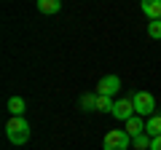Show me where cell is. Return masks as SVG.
<instances>
[{
	"instance_id": "11",
	"label": "cell",
	"mask_w": 161,
	"mask_h": 150,
	"mask_svg": "<svg viewBox=\"0 0 161 150\" xmlns=\"http://www.w3.org/2000/svg\"><path fill=\"white\" fill-rule=\"evenodd\" d=\"M97 99H99V94H80V110H97Z\"/></svg>"
},
{
	"instance_id": "13",
	"label": "cell",
	"mask_w": 161,
	"mask_h": 150,
	"mask_svg": "<svg viewBox=\"0 0 161 150\" xmlns=\"http://www.w3.org/2000/svg\"><path fill=\"white\" fill-rule=\"evenodd\" d=\"M148 38L161 40V19H158V22H148Z\"/></svg>"
},
{
	"instance_id": "6",
	"label": "cell",
	"mask_w": 161,
	"mask_h": 150,
	"mask_svg": "<svg viewBox=\"0 0 161 150\" xmlns=\"http://www.w3.org/2000/svg\"><path fill=\"white\" fill-rule=\"evenodd\" d=\"M124 131H126L132 139H134V137H140V134H145V121H142L140 115H132L126 123H124Z\"/></svg>"
},
{
	"instance_id": "3",
	"label": "cell",
	"mask_w": 161,
	"mask_h": 150,
	"mask_svg": "<svg viewBox=\"0 0 161 150\" xmlns=\"http://www.w3.org/2000/svg\"><path fill=\"white\" fill-rule=\"evenodd\" d=\"M129 145H132V137H129L124 129H110V131L105 134V139H102L105 150H129Z\"/></svg>"
},
{
	"instance_id": "12",
	"label": "cell",
	"mask_w": 161,
	"mask_h": 150,
	"mask_svg": "<svg viewBox=\"0 0 161 150\" xmlns=\"http://www.w3.org/2000/svg\"><path fill=\"white\" fill-rule=\"evenodd\" d=\"M150 142H153V137H148V134H140V137L132 139V145L137 150H150Z\"/></svg>"
},
{
	"instance_id": "7",
	"label": "cell",
	"mask_w": 161,
	"mask_h": 150,
	"mask_svg": "<svg viewBox=\"0 0 161 150\" xmlns=\"http://www.w3.org/2000/svg\"><path fill=\"white\" fill-rule=\"evenodd\" d=\"M142 13L150 19V22H158L161 19V0H142Z\"/></svg>"
},
{
	"instance_id": "9",
	"label": "cell",
	"mask_w": 161,
	"mask_h": 150,
	"mask_svg": "<svg viewBox=\"0 0 161 150\" xmlns=\"http://www.w3.org/2000/svg\"><path fill=\"white\" fill-rule=\"evenodd\" d=\"M40 13H59L62 11V0H38Z\"/></svg>"
},
{
	"instance_id": "10",
	"label": "cell",
	"mask_w": 161,
	"mask_h": 150,
	"mask_svg": "<svg viewBox=\"0 0 161 150\" xmlns=\"http://www.w3.org/2000/svg\"><path fill=\"white\" fill-rule=\"evenodd\" d=\"M145 134L148 137H161V115H150L145 121Z\"/></svg>"
},
{
	"instance_id": "8",
	"label": "cell",
	"mask_w": 161,
	"mask_h": 150,
	"mask_svg": "<svg viewBox=\"0 0 161 150\" xmlns=\"http://www.w3.org/2000/svg\"><path fill=\"white\" fill-rule=\"evenodd\" d=\"M24 110H27V104H24L22 97H11V99H8V113H11V118L24 115Z\"/></svg>"
},
{
	"instance_id": "14",
	"label": "cell",
	"mask_w": 161,
	"mask_h": 150,
	"mask_svg": "<svg viewBox=\"0 0 161 150\" xmlns=\"http://www.w3.org/2000/svg\"><path fill=\"white\" fill-rule=\"evenodd\" d=\"M97 110L99 113H113V99L110 97H99L97 99Z\"/></svg>"
},
{
	"instance_id": "15",
	"label": "cell",
	"mask_w": 161,
	"mask_h": 150,
	"mask_svg": "<svg viewBox=\"0 0 161 150\" xmlns=\"http://www.w3.org/2000/svg\"><path fill=\"white\" fill-rule=\"evenodd\" d=\"M150 150H161V137H153V142H150Z\"/></svg>"
},
{
	"instance_id": "2",
	"label": "cell",
	"mask_w": 161,
	"mask_h": 150,
	"mask_svg": "<svg viewBox=\"0 0 161 150\" xmlns=\"http://www.w3.org/2000/svg\"><path fill=\"white\" fill-rule=\"evenodd\" d=\"M132 104H134V115H156V99L150 91H134L132 94Z\"/></svg>"
},
{
	"instance_id": "5",
	"label": "cell",
	"mask_w": 161,
	"mask_h": 150,
	"mask_svg": "<svg viewBox=\"0 0 161 150\" xmlns=\"http://www.w3.org/2000/svg\"><path fill=\"white\" fill-rule=\"evenodd\" d=\"M113 118H118V121L126 123L129 118L134 115V104H132V97H124V99H115L113 102V113H110Z\"/></svg>"
},
{
	"instance_id": "1",
	"label": "cell",
	"mask_w": 161,
	"mask_h": 150,
	"mask_svg": "<svg viewBox=\"0 0 161 150\" xmlns=\"http://www.w3.org/2000/svg\"><path fill=\"white\" fill-rule=\"evenodd\" d=\"M6 137H8L11 145H27V139H30V123L24 121L22 115H19V118H8Z\"/></svg>"
},
{
	"instance_id": "4",
	"label": "cell",
	"mask_w": 161,
	"mask_h": 150,
	"mask_svg": "<svg viewBox=\"0 0 161 150\" xmlns=\"http://www.w3.org/2000/svg\"><path fill=\"white\" fill-rule=\"evenodd\" d=\"M121 91V78L118 75H102L99 78V83H97V94L99 97H110L113 99V94H118Z\"/></svg>"
}]
</instances>
